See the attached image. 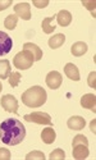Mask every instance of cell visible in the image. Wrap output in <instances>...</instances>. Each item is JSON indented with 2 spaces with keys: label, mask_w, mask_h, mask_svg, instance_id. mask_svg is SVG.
I'll return each instance as SVG.
<instances>
[{
  "label": "cell",
  "mask_w": 96,
  "mask_h": 160,
  "mask_svg": "<svg viewBox=\"0 0 96 160\" xmlns=\"http://www.w3.org/2000/svg\"><path fill=\"white\" fill-rule=\"evenodd\" d=\"M18 23V17L16 14H10L5 18L4 21V26H5V28L7 30H14L16 28V26Z\"/></svg>",
  "instance_id": "20"
},
{
  "label": "cell",
  "mask_w": 96,
  "mask_h": 160,
  "mask_svg": "<svg viewBox=\"0 0 96 160\" xmlns=\"http://www.w3.org/2000/svg\"><path fill=\"white\" fill-rule=\"evenodd\" d=\"M55 138H57V133L51 127H46L43 132H41V140H43L46 145L53 143L54 141H55Z\"/></svg>",
  "instance_id": "15"
},
{
  "label": "cell",
  "mask_w": 96,
  "mask_h": 160,
  "mask_svg": "<svg viewBox=\"0 0 96 160\" xmlns=\"http://www.w3.org/2000/svg\"><path fill=\"white\" fill-rule=\"evenodd\" d=\"M55 19H57L59 26H62V27H67V26H69L71 22H72V14L68 10H60L55 16Z\"/></svg>",
  "instance_id": "12"
},
{
  "label": "cell",
  "mask_w": 96,
  "mask_h": 160,
  "mask_svg": "<svg viewBox=\"0 0 96 160\" xmlns=\"http://www.w3.org/2000/svg\"><path fill=\"white\" fill-rule=\"evenodd\" d=\"M27 160H45V155L41 151H31L30 154L26 155Z\"/></svg>",
  "instance_id": "23"
},
{
  "label": "cell",
  "mask_w": 96,
  "mask_h": 160,
  "mask_svg": "<svg viewBox=\"0 0 96 160\" xmlns=\"http://www.w3.org/2000/svg\"><path fill=\"white\" fill-rule=\"evenodd\" d=\"M10 158H12V154L8 149H5V148L0 149V160H9Z\"/></svg>",
  "instance_id": "25"
},
{
  "label": "cell",
  "mask_w": 96,
  "mask_h": 160,
  "mask_svg": "<svg viewBox=\"0 0 96 160\" xmlns=\"http://www.w3.org/2000/svg\"><path fill=\"white\" fill-rule=\"evenodd\" d=\"M13 48V40L10 36L3 31H0V57H3L12 50Z\"/></svg>",
  "instance_id": "7"
},
{
  "label": "cell",
  "mask_w": 96,
  "mask_h": 160,
  "mask_svg": "<svg viewBox=\"0 0 96 160\" xmlns=\"http://www.w3.org/2000/svg\"><path fill=\"white\" fill-rule=\"evenodd\" d=\"M95 122H96V119H93V121L90 123V127H91V129H92L93 133H95Z\"/></svg>",
  "instance_id": "30"
},
{
  "label": "cell",
  "mask_w": 96,
  "mask_h": 160,
  "mask_svg": "<svg viewBox=\"0 0 96 160\" xmlns=\"http://www.w3.org/2000/svg\"><path fill=\"white\" fill-rule=\"evenodd\" d=\"M48 99L46 91L41 86H33L26 90L22 94V102L28 108H38L43 106Z\"/></svg>",
  "instance_id": "2"
},
{
  "label": "cell",
  "mask_w": 96,
  "mask_h": 160,
  "mask_svg": "<svg viewBox=\"0 0 96 160\" xmlns=\"http://www.w3.org/2000/svg\"><path fill=\"white\" fill-rule=\"evenodd\" d=\"M83 5H87V7H91V8H88V10H93V8H95V2H91V3H87V2H83Z\"/></svg>",
  "instance_id": "29"
},
{
  "label": "cell",
  "mask_w": 96,
  "mask_h": 160,
  "mask_svg": "<svg viewBox=\"0 0 96 160\" xmlns=\"http://www.w3.org/2000/svg\"><path fill=\"white\" fill-rule=\"evenodd\" d=\"M71 51H72V54L74 57H82V55H85L86 52H87V44L86 42H82V41H78V42H76V44L72 45Z\"/></svg>",
  "instance_id": "17"
},
{
  "label": "cell",
  "mask_w": 96,
  "mask_h": 160,
  "mask_svg": "<svg viewBox=\"0 0 96 160\" xmlns=\"http://www.w3.org/2000/svg\"><path fill=\"white\" fill-rule=\"evenodd\" d=\"M64 73L67 74V77L72 79V81H79V78H81V74H79V71L78 68L72 64V63H68L65 67H64Z\"/></svg>",
  "instance_id": "13"
},
{
  "label": "cell",
  "mask_w": 96,
  "mask_h": 160,
  "mask_svg": "<svg viewBox=\"0 0 96 160\" xmlns=\"http://www.w3.org/2000/svg\"><path fill=\"white\" fill-rule=\"evenodd\" d=\"M64 42H65V36L63 33H58V35H54L53 37L49 38L48 45L50 49H59Z\"/></svg>",
  "instance_id": "16"
},
{
  "label": "cell",
  "mask_w": 96,
  "mask_h": 160,
  "mask_svg": "<svg viewBox=\"0 0 96 160\" xmlns=\"http://www.w3.org/2000/svg\"><path fill=\"white\" fill-rule=\"evenodd\" d=\"M14 12H16V16L21 19L24 21H28L31 19V8L28 3H19L14 7Z\"/></svg>",
  "instance_id": "8"
},
{
  "label": "cell",
  "mask_w": 96,
  "mask_h": 160,
  "mask_svg": "<svg viewBox=\"0 0 96 160\" xmlns=\"http://www.w3.org/2000/svg\"><path fill=\"white\" fill-rule=\"evenodd\" d=\"M54 19H55V16H53V17H48L43 21V31L45 33H51L53 31H55V24H54Z\"/></svg>",
  "instance_id": "19"
},
{
  "label": "cell",
  "mask_w": 96,
  "mask_h": 160,
  "mask_svg": "<svg viewBox=\"0 0 96 160\" xmlns=\"http://www.w3.org/2000/svg\"><path fill=\"white\" fill-rule=\"evenodd\" d=\"M10 71H12L10 69V62L7 60V59L0 60V78L7 79L9 77V74L12 73Z\"/></svg>",
  "instance_id": "18"
},
{
  "label": "cell",
  "mask_w": 96,
  "mask_h": 160,
  "mask_svg": "<svg viewBox=\"0 0 96 160\" xmlns=\"http://www.w3.org/2000/svg\"><path fill=\"white\" fill-rule=\"evenodd\" d=\"M24 121L30 122V123H36V124L53 126L51 117L45 112H33L31 114H26L24 115Z\"/></svg>",
  "instance_id": "4"
},
{
  "label": "cell",
  "mask_w": 96,
  "mask_h": 160,
  "mask_svg": "<svg viewBox=\"0 0 96 160\" xmlns=\"http://www.w3.org/2000/svg\"><path fill=\"white\" fill-rule=\"evenodd\" d=\"M33 63H35L33 55L26 50L18 52V54L13 58V64H14L17 69H28L32 67Z\"/></svg>",
  "instance_id": "3"
},
{
  "label": "cell",
  "mask_w": 96,
  "mask_h": 160,
  "mask_svg": "<svg viewBox=\"0 0 96 160\" xmlns=\"http://www.w3.org/2000/svg\"><path fill=\"white\" fill-rule=\"evenodd\" d=\"M12 5V0H7V2H3V0H0V12L5 10L7 8H9Z\"/></svg>",
  "instance_id": "27"
},
{
  "label": "cell",
  "mask_w": 96,
  "mask_h": 160,
  "mask_svg": "<svg viewBox=\"0 0 96 160\" xmlns=\"http://www.w3.org/2000/svg\"><path fill=\"white\" fill-rule=\"evenodd\" d=\"M95 78H96V73H95V72H91V73L88 74V86H90V87H92V88H95V87H96Z\"/></svg>",
  "instance_id": "26"
},
{
  "label": "cell",
  "mask_w": 96,
  "mask_h": 160,
  "mask_svg": "<svg viewBox=\"0 0 96 160\" xmlns=\"http://www.w3.org/2000/svg\"><path fill=\"white\" fill-rule=\"evenodd\" d=\"M26 137V128L22 122L16 118L5 119L0 123V140L3 143L9 146H16L21 143Z\"/></svg>",
  "instance_id": "1"
},
{
  "label": "cell",
  "mask_w": 96,
  "mask_h": 160,
  "mask_svg": "<svg viewBox=\"0 0 96 160\" xmlns=\"http://www.w3.org/2000/svg\"><path fill=\"white\" fill-rule=\"evenodd\" d=\"M23 50L31 52V54L33 55L35 62H36V60H40L41 58H43V50H41L36 44H32V42H26V44L23 45Z\"/></svg>",
  "instance_id": "14"
},
{
  "label": "cell",
  "mask_w": 96,
  "mask_h": 160,
  "mask_svg": "<svg viewBox=\"0 0 96 160\" xmlns=\"http://www.w3.org/2000/svg\"><path fill=\"white\" fill-rule=\"evenodd\" d=\"M3 109L9 113H18V101L13 95H4L0 100Z\"/></svg>",
  "instance_id": "5"
},
{
  "label": "cell",
  "mask_w": 96,
  "mask_h": 160,
  "mask_svg": "<svg viewBox=\"0 0 96 160\" xmlns=\"http://www.w3.org/2000/svg\"><path fill=\"white\" fill-rule=\"evenodd\" d=\"M2 90H3V85H2V82H0V92H2Z\"/></svg>",
  "instance_id": "31"
},
{
  "label": "cell",
  "mask_w": 96,
  "mask_h": 160,
  "mask_svg": "<svg viewBox=\"0 0 96 160\" xmlns=\"http://www.w3.org/2000/svg\"><path fill=\"white\" fill-rule=\"evenodd\" d=\"M79 143L88 146V140H87V137H86V136H83V135H77V136L73 138L72 146H74V145H79Z\"/></svg>",
  "instance_id": "24"
},
{
  "label": "cell",
  "mask_w": 96,
  "mask_h": 160,
  "mask_svg": "<svg viewBox=\"0 0 96 160\" xmlns=\"http://www.w3.org/2000/svg\"><path fill=\"white\" fill-rule=\"evenodd\" d=\"M49 4L48 0H44V2H37V0H33V5L37 8H45Z\"/></svg>",
  "instance_id": "28"
},
{
  "label": "cell",
  "mask_w": 96,
  "mask_h": 160,
  "mask_svg": "<svg viewBox=\"0 0 96 160\" xmlns=\"http://www.w3.org/2000/svg\"><path fill=\"white\" fill-rule=\"evenodd\" d=\"M50 160H64L65 159V152L62 149H55L53 152H50Z\"/></svg>",
  "instance_id": "22"
},
{
  "label": "cell",
  "mask_w": 96,
  "mask_h": 160,
  "mask_svg": "<svg viewBox=\"0 0 96 160\" xmlns=\"http://www.w3.org/2000/svg\"><path fill=\"white\" fill-rule=\"evenodd\" d=\"M67 126L69 129H73V131H81L86 126V121L82 117H78V115H74V117H71L68 119L67 122Z\"/></svg>",
  "instance_id": "10"
},
{
  "label": "cell",
  "mask_w": 96,
  "mask_h": 160,
  "mask_svg": "<svg viewBox=\"0 0 96 160\" xmlns=\"http://www.w3.org/2000/svg\"><path fill=\"white\" fill-rule=\"evenodd\" d=\"M46 85L51 90H57L62 86V82H63V78H62V74L57 71H51L48 76H46Z\"/></svg>",
  "instance_id": "6"
},
{
  "label": "cell",
  "mask_w": 96,
  "mask_h": 160,
  "mask_svg": "<svg viewBox=\"0 0 96 160\" xmlns=\"http://www.w3.org/2000/svg\"><path fill=\"white\" fill-rule=\"evenodd\" d=\"M90 151H88V146L86 145H74L73 146V158L77 159V160H83L88 156Z\"/></svg>",
  "instance_id": "11"
},
{
  "label": "cell",
  "mask_w": 96,
  "mask_h": 160,
  "mask_svg": "<svg viewBox=\"0 0 96 160\" xmlns=\"http://www.w3.org/2000/svg\"><path fill=\"white\" fill-rule=\"evenodd\" d=\"M8 79H9L8 82H9V85L12 87H17L19 85V82H21V73L19 72H12L9 74Z\"/></svg>",
  "instance_id": "21"
},
{
  "label": "cell",
  "mask_w": 96,
  "mask_h": 160,
  "mask_svg": "<svg viewBox=\"0 0 96 160\" xmlns=\"http://www.w3.org/2000/svg\"><path fill=\"white\" fill-rule=\"evenodd\" d=\"M81 106L91 112H96V96L93 94H86L81 98Z\"/></svg>",
  "instance_id": "9"
}]
</instances>
